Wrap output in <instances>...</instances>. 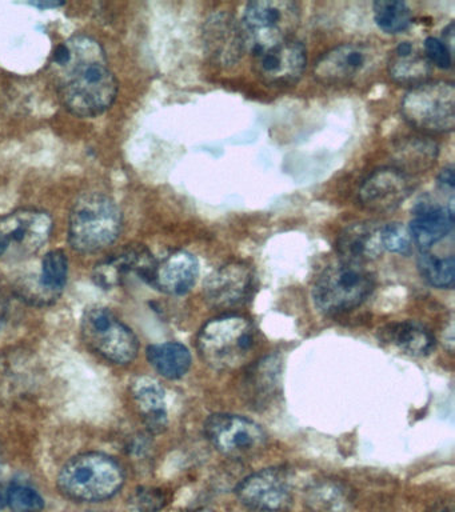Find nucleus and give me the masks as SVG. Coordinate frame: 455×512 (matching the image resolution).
Masks as SVG:
<instances>
[{
	"instance_id": "obj_1",
	"label": "nucleus",
	"mask_w": 455,
	"mask_h": 512,
	"mask_svg": "<svg viewBox=\"0 0 455 512\" xmlns=\"http://www.w3.org/2000/svg\"><path fill=\"white\" fill-rule=\"evenodd\" d=\"M55 90L63 107L79 118L105 114L118 96V80L101 43L74 35L55 48L50 62Z\"/></svg>"
},
{
	"instance_id": "obj_2",
	"label": "nucleus",
	"mask_w": 455,
	"mask_h": 512,
	"mask_svg": "<svg viewBox=\"0 0 455 512\" xmlns=\"http://www.w3.org/2000/svg\"><path fill=\"white\" fill-rule=\"evenodd\" d=\"M122 231V211L109 195L87 192L77 199L69 218V242L83 254L105 250Z\"/></svg>"
},
{
	"instance_id": "obj_3",
	"label": "nucleus",
	"mask_w": 455,
	"mask_h": 512,
	"mask_svg": "<svg viewBox=\"0 0 455 512\" xmlns=\"http://www.w3.org/2000/svg\"><path fill=\"white\" fill-rule=\"evenodd\" d=\"M123 483L125 472L121 464L99 452L74 456L58 475L59 490L77 502H102L113 498Z\"/></svg>"
},
{
	"instance_id": "obj_4",
	"label": "nucleus",
	"mask_w": 455,
	"mask_h": 512,
	"mask_svg": "<svg viewBox=\"0 0 455 512\" xmlns=\"http://www.w3.org/2000/svg\"><path fill=\"white\" fill-rule=\"evenodd\" d=\"M258 343L253 323L239 315L210 320L198 335V350L203 360L217 370L243 366L257 350Z\"/></svg>"
},
{
	"instance_id": "obj_5",
	"label": "nucleus",
	"mask_w": 455,
	"mask_h": 512,
	"mask_svg": "<svg viewBox=\"0 0 455 512\" xmlns=\"http://www.w3.org/2000/svg\"><path fill=\"white\" fill-rule=\"evenodd\" d=\"M373 290L374 276L363 264L339 260L315 280L313 300L322 314L339 315L361 306Z\"/></svg>"
},
{
	"instance_id": "obj_6",
	"label": "nucleus",
	"mask_w": 455,
	"mask_h": 512,
	"mask_svg": "<svg viewBox=\"0 0 455 512\" xmlns=\"http://www.w3.org/2000/svg\"><path fill=\"white\" fill-rule=\"evenodd\" d=\"M301 20V7L290 0H259L247 4L241 23L246 48L253 55L290 40Z\"/></svg>"
},
{
	"instance_id": "obj_7",
	"label": "nucleus",
	"mask_w": 455,
	"mask_h": 512,
	"mask_svg": "<svg viewBox=\"0 0 455 512\" xmlns=\"http://www.w3.org/2000/svg\"><path fill=\"white\" fill-rule=\"evenodd\" d=\"M401 111L406 122L426 132H450L455 126V88L449 82L422 83L403 96Z\"/></svg>"
},
{
	"instance_id": "obj_8",
	"label": "nucleus",
	"mask_w": 455,
	"mask_h": 512,
	"mask_svg": "<svg viewBox=\"0 0 455 512\" xmlns=\"http://www.w3.org/2000/svg\"><path fill=\"white\" fill-rule=\"evenodd\" d=\"M82 336L91 350L110 362L129 364L137 358V336L109 308L95 307L85 312Z\"/></svg>"
},
{
	"instance_id": "obj_9",
	"label": "nucleus",
	"mask_w": 455,
	"mask_h": 512,
	"mask_svg": "<svg viewBox=\"0 0 455 512\" xmlns=\"http://www.w3.org/2000/svg\"><path fill=\"white\" fill-rule=\"evenodd\" d=\"M379 63L378 48L366 43H345L326 52L315 63L314 75L327 86H353L373 75Z\"/></svg>"
},
{
	"instance_id": "obj_10",
	"label": "nucleus",
	"mask_w": 455,
	"mask_h": 512,
	"mask_svg": "<svg viewBox=\"0 0 455 512\" xmlns=\"http://www.w3.org/2000/svg\"><path fill=\"white\" fill-rule=\"evenodd\" d=\"M53 226V218L37 208L0 216V258L11 250L19 256L37 254L49 242Z\"/></svg>"
},
{
	"instance_id": "obj_11",
	"label": "nucleus",
	"mask_w": 455,
	"mask_h": 512,
	"mask_svg": "<svg viewBox=\"0 0 455 512\" xmlns=\"http://www.w3.org/2000/svg\"><path fill=\"white\" fill-rule=\"evenodd\" d=\"M205 434L221 454L242 459L257 454L266 446L265 430L245 416L214 414L207 418Z\"/></svg>"
},
{
	"instance_id": "obj_12",
	"label": "nucleus",
	"mask_w": 455,
	"mask_h": 512,
	"mask_svg": "<svg viewBox=\"0 0 455 512\" xmlns=\"http://www.w3.org/2000/svg\"><path fill=\"white\" fill-rule=\"evenodd\" d=\"M237 495L246 507L259 512H285L293 503L290 480L279 468H266L247 476L239 483Z\"/></svg>"
},
{
	"instance_id": "obj_13",
	"label": "nucleus",
	"mask_w": 455,
	"mask_h": 512,
	"mask_svg": "<svg viewBox=\"0 0 455 512\" xmlns=\"http://www.w3.org/2000/svg\"><path fill=\"white\" fill-rule=\"evenodd\" d=\"M259 78L273 86H293L302 78L307 64L306 47L290 39L254 55Z\"/></svg>"
},
{
	"instance_id": "obj_14",
	"label": "nucleus",
	"mask_w": 455,
	"mask_h": 512,
	"mask_svg": "<svg viewBox=\"0 0 455 512\" xmlns=\"http://www.w3.org/2000/svg\"><path fill=\"white\" fill-rule=\"evenodd\" d=\"M157 259L149 248L142 244H129L121 251L115 252L103 262L97 264L94 270V280L99 287L111 290L122 286L131 275L150 283Z\"/></svg>"
},
{
	"instance_id": "obj_15",
	"label": "nucleus",
	"mask_w": 455,
	"mask_h": 512,
	"mask_svg": "<svg viewBox=\"0 0 455 512\" xmlns=\"http://www.w3.org/2000/svg\"><path fill=\"white\" fill-rule=\"evenodd\" d=\"M254 288L249 264L230 262L217 268L205 280V298L211 306L231 308L246 302Z\"/></svg>"
},
{
	"instance_id": "obj_16",
	"label": "nucleus",
	"mask_w": 455,
	"mask_h": 512,
	"mask_svg": "<svg viewBox=\"0 0 455 512\" xmlns=\"http://www.w3.org/2000/svg\"><path fill=\"white\" fill-rule=\"evenodd\" d=\"M411 188L406 172L398 168H381L367 176L359 187L358 198L367 210L389 212L409 198Z\"/></svg>"
},
{
	"instance_id": "obj_17",
	"label": "nucleus",
	"mask_w": 455,
	"mask_h": 512,
	"mask_svg": "<svg viewBox=\"0 0 455 512\" xmlns=\"http://www.w3.org/2000/svg\"><path fill=\"white\" fill-rule=\"evenodd\" d=\"M203 38L207 54L221 66H233L241 59L246 48L241 24L226 12H219L207 19Z\"/></svg>"
},
{
	"instance_id": "obj_18",
	"label": "nucleus",
	"mask_w": 455,
	"mask_h": 512,
	"mask_svg": "<svg viewBox=\"0 0 455 512\" xmlns=\"http://www.w3.org/2000/svg\"><path fill=\"white\" fill-rule=\"evenodd\" d=\"M453 224V200L445 207L427 202L418 203L409 224L411 240L419 250L427 252L450 234Z\"/></svg>"
},
{
	"instance_id": "obj_19",
	"label": "nucleus",
	"mask_w": 455,
	"mask_h": 512,
	"mask_svg": "<svg viewBox=\"0 0 455 512\" xmlns=\"http://www.w3.org/2000/svg\"><path fill=\"white\" fill-rule=\"evenodd\" d=\"M199 262L193 254L187 251H175L157 260L151 286L169 295H185L197 283Z\"/></svg>"
},
{
	"instance_id": "obj_20",
	"label": "nucleus",
	"mask_w": 455,
	"mask_h": 512,
	"mask_svg": "<svg viewBox=\"0 0 455 512\" xmlns=\"http://www.w3.org/2000/svg\"><path fill=\"white\" fill-rule=\"evenodd\" d=\"M69 276V259L62 250L47 252L42 262L41 275L37 282L23 284V299L34 304L55 302L65 290Z\"/></svg>"
},
{
	"instance_id": "obj_21",
	"label": "nucleus",
	"mask_w": 455,
	"mask_h": 512,
	"mask_svg": "<svg viewBox=\"0 0 455 512\" xmlns=\"http://www.w3.org/2000/svg\"><path fill=\"white\" fill-rule=\"evenodd\" d=\"M337 244L343 262L365 266L383 252L381 226L374 223L350 224L339 235Z\"/></svg>"
},
{
	"instance_id": "obj_22",
	"label": "nucleus",
	"mask_w": 455,
	"mask_h": 512,
	"mask_svg": "<svg viewBox=\"0 0 455 512\" xmlns=\"http://www.w3.org/2000/svg\"><path fill=\"white\" fill-rule=\"evenodd\" d=\"M379 340L393 350L413 358L429 355L435 344L434 336L427 328L410 320L387 324L379 330Z\"/></svg>"
},
{
	"instance_id": "obj_23",
	"label": "nucleus",
	"mask_w": 455,
	"mask_h": 512,
	"mask_svg": "<svg viewBox=\"0 0 455 512\" xmlns=\"http://www.w3.org/2000/svg\"><path fill=\"white\" fill-rule=\"evenodd\" d=\"M133 394L147 428L161 434L167 427L165 390L157 380L141 378L134 383Z\"/></svg>"
},
{
	"instance_id": "obj_24",
	"label": "nucleus",
	"mask_w": 455,
	"mask_h": 512,
	"mask_svg": "<svg viewBox=\"0 0 455 512\" xmlns=\"http://www.w3.org/2000/svg\"><path fill=\"white\" fill-rule=\"evenodd\" d=\"M389 72L395 82L415 87L429 78L431 64L413 43L402 42L391 56Z\"/></svg>"
},
{
	"instance_id": "obj_25",
	"label": "nucleus",
	"mask_w": 455,
	"mask_h": 512,
	"mask_svg": "<svg viewBox=\"0 0 455 512\" xmlns=\"http://www.w3.org/2000/svg\"><path fill=\"white\" fill-rule=\"evenodd\" d=\"M147 360L154 370L169 380L183 378L191 367V354L185 344L166 342L147 348Z\"/></svg>"
},
{
	"instance_id": "obj_26",
	"label": "nucleus",
	"mask_w": 455,
	"mask_h": 512,
	"mask_svg": "<svg viewBox=\"0 0 455 512\" xmlns=\"http://www.w3.org/2000/svg\"><path fill=\"white\" fill-rule=\"evenodd\" d=\"M374 20L386 34H401L411 26L413 12L405 2L381 0L374 3Z\"/></svg>"
},
{
	"instance_id": "obj_27",
	"label": "nucleus",
	"mask_w": 455,
	"mask_h": 512,
	"mask_svg": "<svg viewBox=\"0 0 455 512\" xmlns=\"http://www.w3.org/2000/svg\"><path fill=\"white\" fill-rule=\"evenodd\" d=\"M422 279L435 288H453L455 282L454 256L438 258L429 252H421L417 262Z\"/></svg>"
},
{
	"instance_id": "obj_28",
	"label": "nucleus",
	"mask_w": 455,
	"mask_h": 512,
	"mask_svg": "<svg viewBox=\"0 0 455 512\" xmlns=\"http://www.w3.org/2000/svg\"><path fill=\"white\" fill-rule=\"evenodd\" d=\"M346 492L337 484L322 483L310 491L307 503L311 510L319 512H342L347 507Z\"/></svg>"
},
{
	"instance_id": "obj_29",
	"label": "nucleus",
	"mask_w": 455,
	"mask_h": 512,
	"mask_svg": "<svg viewBox=\"0 0 455 512\" xmlns=\"http://www.w3.org/2000/svg\"><path fill=\"white\" fill-rule=\"evenodd\" d=\"M438 148L434 143L415 139L402 147L401 162L409 170H425L437 159Z\"/></svg>"
},
{
	"instance_id": "obj_30",
	"label": "nucleus",
	"mask_w": 455,
	"mask_h": 512,
	"mask_svg": "<svg viewBox=\"0 0 455 512\" xmlns=\"http://www.w3.org/2000/svg\"><path fill=\"white\" fill-rule=\"evenodd\" d=\"M7 504L14 512H39L45 508V500L34 488L14 484L7 490Z\"/></svg>"
},
{
	"instance_id": "obj_31",
	"label": "nucleus",
	"mask_w": 455,
	"mask_h": 512,
	"mask_svg": "<svg viewBox=\"0 0 455 512\" xmlns=\"http://www.w3.org/2000/svg\"><path fill=\"white\" fill-rule=\"evenodd\" d=\"M381 240L383 250L394 254L407 255L411 252L413 240H411L409 228L401 223H387L381 226Z\"/></svg>"
},
{
	"instance_id": "obj_32",
	"label": "nucleus",
	"mask_w": 455,
	"mask_h": 512,
	"mask_svg": "<svg viewBox=\"0 0 455 512\" xmlns=\"http://www.w3.org/2000/svg\"><path fill=\"white\" fill-rule=\"evenodd\" d=\"M134 506L141 512H157L167 503L166 492L159 488H139L133 496Z\"/></svg>"
},
{
	"instance_id": "obj_33",
	"label": "nucleus",
	"mask_w": 455,
	"mask_h": 512,
	"mask_svg": "<svg viewBox=\"0 0 455 512\" xmlns=\"http://www.w3.org/2000/svg\"><path fill=\"white\" fill-rule=\"evenodd\" d=\"M423 54H425L430 64L442 68V70H447L453 63L449 47L441 39L434 38V36L426 38L425 43H423Z\"/></svg>"
},
{
	"instance_id": "obj_34",
	"label": "nucleus",
	"mask_w": 455,
	"mask_h": 512,
	"mask_svg": "<svg viewBox=\"0 0 455 512\" xmlns=\"http://www.w3.org/2000/svg\"><path fill=\"white\" fill-rule=\"evenodd\" d=\"M454 184L455 178L453 166L443 168L441 174L438 175V186L441 187L442 190H449L453 192Z\"/></svg>"
},
{
	"instance_id": "obj_35",
	"label": "nucleus",
	"mask_w": 455,
	"mask_h": 512,
	"mask_svg": "<svg viewBox=\"0 0 455 512\" xmlns=\"http://www.w3.org/2000/svg\"><path fill=\"white\" fill-rule=\"evenodd\" d=\"M63 3H33V6L41 8L58 7L62 6Z\"/></svg>"
},
{
	"instance_id": "obj_36",
	"label": "nucleus",
	"mask_w": 455,
	"mask_h": 512,
	"mask_svg": "<svg viewBox=\"0 0 455 512\" xmlns=\"http://www.w3.org/2000/svg\"><path fill=\"white\" fill-rule=\"evenodd\" d=\"M7 498V491L0 490V507L5 506Z\"/></svg>"
}]
</instances>
